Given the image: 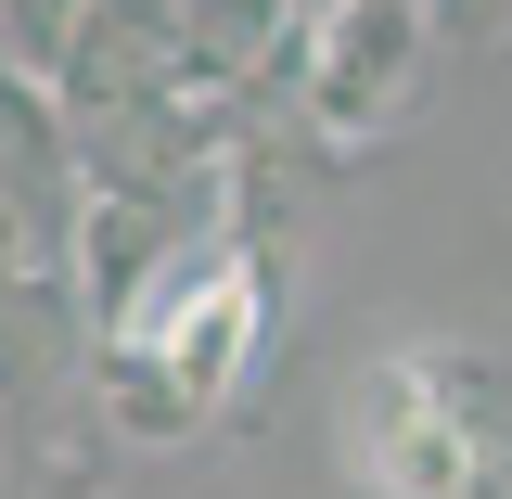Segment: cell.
Listing matches in <instances>:
<instances>
[{
  "label": "cell",
  "instance_id": "obj_9",
  "mask_svg": "<svg viewBox=\"0 0 512 499\" xmlns=\"http://www.w3.org/2000/svg\"><path fill=\"white\" fill-rule=\"evenodd\" d=\"M13 269H39V256H26V231H13V218H0V282H13Z\"/></svg>",
  "mask_w": 512,
  "mask_h": 499
},
{
  "label": "cell",
  "instance_id": "obj_7",
  "mask_svg": "<svg viewBox=\"0 0 512 499\" xmlns=\"http://www.w3.org/2000/svg\"><path fill=\"white\" fill-rule=\"evenodd\" d=\"M64 39H77V0H0V64L13 77H64Z\"/></svg>",
  "mask_w": 512,
  "mask_h": 499
},
{
  "label": "cell",
  "instance_id": "obj_8",
  "mask_svg": "<svg viewBox=\"0 0 512 499\" xmlns=\"http://www.w3.org/2000/svg\"><path fill=\"white\" fill-rule=\"evenodd\" d=\"M0 499H90V461H77V448H26V461L0 474Z\"/></svg>",
  "mask_w": 512,
  "mask_h": 499
},
{
  "label": "cell",
  "instance_id": "obj_5",
  "mask_svg": "<svg viewBox=\"0 0 512 499\" xmlns=\"http://www.w3.org/2000/svg\"><path fill=\"white\" fill-rule=\"evenodd\" d=\"M0 218L26 231L39 269H64V231H77V141H64V103L39 77L0 64Z\"/></svg>",
  "mask_w": 512,
  "mask_h": 499
},
{
  "label": "cell",
  "instance_id": "obj_1",
  "mask_svg": "<svg viewBox=\"0 0 512 499\" xmlns=\"http://www.w3.org/2000/svg\"><path fill=\"white\" fill-rule=\"evenodd\" d=\"M269 269H282V244H269V218L244 192V218H218L205 244H180L90 333V384H103V423L128 448H192V436L231 423L256 346H269Z\"/></svg>",
  "mask_w": 512,
  "mask_h": 499
},
{
  "label": "cell",
  "instance_id": "obj_4",
  "mask_svg": "<svg viewBox=\"0 0 512 499\" xmlns=\"http://www.w3.org/2000/svg\"><path fill=\"white\" fill-rule=\"evenodd\" d=\"M64 384H90V308L64 269H13L0 282V461L52 448L39 423H52Z\"/></svg>",
  "mask_w": 512,
  "mask_h": 499
},
{
  "label": "cell",
  "instance_id": "obj_2",
  "mask_svg": "<svg viewBox=\"0 0 512 499\" xmlns=\"http://www.w3.org/2000/svg\"><path fill=\"white\" fill-rule=\"evenodd\" d=\"M346 499H512V346L423 333L346 372L333 397Z\"/></svg>",
  "mask_w": 512,
  "mask_h": 499
},
{
  "label": "cell",
  "instance_id": "obj_3",
  "mask_svg": "<svg viewBox=\"0 0 512 499\" xmlns=\"http://www.w3.org/2000/svg\"><path fill=\"white\" fill-rule=\"evenodd\" d=\"M423 77H436V13L423 0H333L295 52V128L346 167L423 103Z\"/></svg>",
  "mask_w": 512,
  "mask_h": 499
},
{
  "label": "cell",
  "instance_id": "obj_6",
  "mask_svg": "<svg viewBox=\"0 0 512 499\" xmlns=\"http://www.w3.org/2000/svg\"><path fill=\"white\" fill-rule=\"evenodd\" d=\"M141 90H180V0H77L52 103L103 116V103H141Z\"/></svg>",
  "mask_w": 512,
  "mask_h": 499
},
{
  "label": "cell",
  "instance_id": "obj_10",
  "mask_svg": "<svg viewBox=\"0 0 512 499\" xmlns=\"http://www.w3.org/2000/svg\"><path fill=\"white\" fill-rule=\"evenodd\" d=\"M282 13H295V26H320V13H333V0H282Z\"/></svg>",
  "mask_w": 512,
  "mask_h": 499
}]
</instances>
